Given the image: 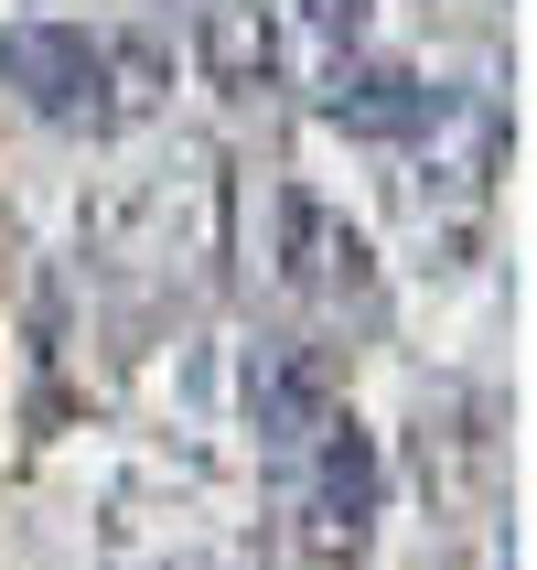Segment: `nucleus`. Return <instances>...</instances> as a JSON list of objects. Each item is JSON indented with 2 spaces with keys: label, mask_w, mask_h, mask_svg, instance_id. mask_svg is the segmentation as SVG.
I'll return each instance as SVG.
<instances>
[{
  "label": "nucleus",
  "mask_w": 537,
  "mask_h": 570,
  "mask_svg": "<svg viewBox=\"0 0 537 570\" xmlns=\"http://www.w3.org/2000/svg\"><path fill=\"white\" fill-rule=\"evenodd\" d=\"M0 87L64 140H108L140 108H161V43L151 32H87V22H0Z\"/></svg>",
  "instance_id": "f257e3e1"
},
{
  "label": "nucleus",
  "mask_w": 537,
  "mask_h": 570,
  "mask_svg": "<svg viewBox=\"0 0 537 570\" xmlns=\"http://www.w3.org/2000/svg\"><path fill=\"white\" fill-rule=\"evenodd\" d=\"M377 507H387V452L355 410H334L301 452V549L312 570H355L366 539H377Z\"/></svg>",
  "instance_id": "f03ea898"
},
{
  "label": "nucleus",
  "mask_w": 537,
  "mask_h": 570,
  "mask_svg": "<svg viewBox=\"0 0 537 570\" xmlns=\"http://www.w3.org/2000/svg\"><path fill=\"white\" fill-rule=\"evenodd\" d=\"M269 269L280 291H301L312 313H377V248L345 205H322L312 184H290L269 205Z\"/></svg>",
  "instance_id": "7ed1b4c3"
},
{
  "label": "nucleus",
  "mask_w": 537,
  "mask_h": 570,
  "mask_svg": "<svg viewBox=\"0 0 537 570\" xmlns=\"http://www.w3.org/2000/svg\"><path fill=\"white\" fill-rule=\"evenodd\" d=\"M409 151H419V205L430 216H474L495 194V173H506V108L484 87H441V108L409 129Z\"/></svg>",
  "instance_id": "20e7f679"
},
{
  "label": "nucleus",
  "mask_w": 537,
  "mask_h": 570,
  "mask_svg": "<svg viewBox=\"0 0 537 570\" xmlns=\"http://www.w3.org/2000/svg\"><path fill=\"white\" fill-rule=\"evenodd\" d=\"M345 410L334 399V366H322V345H248V377H237V420H248V442L269 452V463H301L312 452V431Z\"/></svg>",
  "instance_id": "39448f33"
},
{
  "label": "nucleus",
  "mask_w": 537,
  "mask_h": 570,
  "mask_svg": "<svg viewBox=\"0 0 537 570\" xmlns=\"http://www.w3.org/2000/svg\"><path fill=\"white\" fill-rule=\"evenodd\" d=\"M441 108V87L419 76V65H387V55H334V87H322V119L345 129V140H409L419 119Z\"/></svg>",
  "instance_id": "423d86ee"
},
{
  "label": "nucleus",
  "mask_w": 537,
  "mask_h": 570,
  "mask_svg": "<svg viewBox=\"0 0 537 570\" xmlns=\"http://www.w3.org/2000/svg\"><path fill=\"white\" fill-rule=\"evenodd\" d=\"M193 55H205V87L216 97H269L290 76V43H280V11L269 0H216L193 22Z\"/></svg>",
  "instance_id": "0eeeda50"
},
{
  "label": "nucleus",
  "mask_w": 537,
  "mask_h": 570,
  "mask_svg": "<svg viewBox=\"0 0 537 570\" xmlns=\"http://www.w3.org/2000/svg\"><path fill=\"white\" fill-rule=\"evenodd\" d=\"M290 22L312 32L322 55H355V43L377 32V0H290Z\"/></svg>",
  "instance_id": "6e6552de"
}]
</instances>
